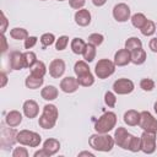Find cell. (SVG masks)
Masks as SVG:
<instances>
[{
    "label": "cell",
    "instance_id": "6da1fadb",
    "mask_svg": "<svg viewBox=\"0 0 157 157\" xmlns=\"http://www.w3.org/2000/svg\"><path fill=\"white\" fill-rule=\"evenodd\" d=\"M88 144H90V146H91L93 150H96V151L109 152V151L113 148L115 141H114V137H112L110 135L96 132V134H93V135L90 136Z\"/></svg>",
    "mask_w": 157,
    "mask_h": 157
},
{
    "label": "cell",
    "instance_id": "7a4b0ae2",
    "mask_svg": "<svg viewBox=\"0 0 157 157\" xmlns=\"http://www.w3.org/2000/svg\"><path fill=\"white\" fill-rule=\"evenodd\" d=\"M58 117H59L58 108L54 104H45L43 107V112L42 115L39 117L38 124L43 129H53L56 124Z\"/></svg>",
    "mask_w": 157,
    "mask_h": 157
},
{
    "label": "cell",
    "instance_id": "3957f363",
    "mask_svg": "<svg viewBox=\"0 0 157 157\" xmlns=\"http://www.w3.org/2000/svg\"><path fill=\"white\" fill-rule=\"evenodd\" d=\"M117 125V114L114 112H107L98 118L94 123V130L99 134H108Z\"/></svg>",
    "mask_w": 157,
    "mask_h": 157
},
{
    "label": "cell",
    "instance_id": "277c9868",
    "mask_svg": "<svg viewBox=\"0 0 157 157\" xmlns=\"http://www.w3.org/2000/svg\"><path fill=\"white\" fill-rule=\"evenodd\" d=\"M17 142L23 145V146L37 147L42 142V137L38 132L25 129V130H21L17 132Z\"/></svg>",
    "mask_w": 157,
    "mask_h": 157
},
{
    "label": "cell",
    "instance_id": "5b68a950",
    "mask_svg": "<svg viewBox=\"0 0 157 157\" xmlns=\"http://www.w3.org/2000/svg\"><path fill=\"white\" fill-rule=\"evenodd\" d=\"M114 71H115V64H114V61H112L109 59L98 60V63L96 64V67H94V74L101 80L109 77L110 75L114 74Z\"/></svg>",
    "mask_w": 157,
    "mask_h": 157
},
{
    "label": "cell",
    "instance_id": "8992f818",
    "mask_svg": "<svg viewBox=\"0 0 157 157\" xmlns=\"http://www.w3.org/2000/svg\"><path fill=\"white\" fill-rule=\"evenodd\" d=\"M139 126L144 131H150V132H157V119L147 110H144L140 113V121Z\"/></svg>",
    "mask_w": 157,
    "mask_h": 157
},
{
    "label": "cell",
    "instance_id": "52a82bcc",
    "mask_svg": "<svg viewBox=\"0 0 157 157\" xmlns=\"http://www.w3.org/2000/svg\"><path fill=\"white\" fill-rule=\"evenodd\" d=\"M141 151L151 155L156 151V132L144 131L141 135Z\"/></svg>",
    "mask_w": 157,
    "mask_h": 157
},
{
    "label": "cell",
    "instance_id": "ba28073f",
    "mask_svg": "<svg viewBox=\"0 0 157 157\" xmlns=\"http://www.w3.org/2000/svg\"><path fill=\"white\" fill-rule=\"evenodd\" d=\"M17 141V132L13 129L9 128H2L1 129V135H0V144L2 148H9L12 147L13 144Z\"/></svg>",
    "mask_w": 157,
    "mask_h": 157
},
{
    "label": "cell",
    "instance_id": "9c48e42d",
    "mask_svg": "<svg viewBox=\"0 0 157 157\" xmlns=\"http://www.w3.org/2000/svg\"><path fill=\"white\" fill-rule=\"evenodd\" d=\"M135 85L129 78H118L113 83V91L118 94H129L134 91Z\"/></svg>",
    "mask_w": 157,
    "mask_h": 157
},
{
    "label": "cell",
    "instance_id": "30bf717a",
    "mask_svg": "<svg viewBox=\"0 0 157 157\" xmlns=\"http://www.w3.org/2000/svg\"><path fill=\"white\" fill-rule=\"evenodd\" d=\"M131 136H132V135H131L125 128L119 126V128L115 130V132H114V141H115V144H117L119 147H121V148H124V150H128Z\"/></svg>",
    "mask_w": 157,
    "mask_h": 157
},
{
    "label": "cell",
    "instance_id": "8fae6325",
    "mask_svg": "<svg viewBox=\"0 0 157 157\" xmlns=\"http://www.w3.org/2000/svg\"><path fill=\"white\" fill-rule=\"evenodd\" d=\"M113 17L118 22H125V21H128L130 18V7L126 4H124V2L117 4L113 7Z\"/></svg>",
    "mask_w": 157,
    "mask_h": 157
},
{
    "label": "cell",
    "instance_id": "7c38bea8",
    "mask_svg": "<svg viewBox=\"0 0 157 157\" xmlns=\"http://www.w3.org/2000/svg\"><path fill=\"white\" fill-rule=\"evenodd\" d=\"M65 72V63L61 59H54L49 64V75L53 78H59Z\"/></svg>",
    "mask_w": 157,
    "mask_h": 157
},
{
    "label": "cell",
    "instance_id": "4fadbf2b",
    "mask_svg": "<svg viewBox=\"0 0 157 157\" xmlns=\"http://www.w3.org/2000/svg\"><path fill=\"white\" fill-rule=\"evenodd\" d=\"M78 86H80V83H78L77 78L71 77V76H67V77H65V78H63L60 81V88L65 93H74V92H76L78 90Z\"/></svg>",
    "mask_w": 157,
    "mask_h": 157
},
{
    "label": "cell",
    "instance_id": "5bb4252c",
    "mask_svg": "<svg viewBox=\"0 0 157 157\" xmlns=\"http://www.w3.org/2000/svg\"><path fill=\"white\" fill-rule=\"evenodd\" d=\"M129 63H131V52L126 48L119 49L114 54V64L115 66H125Z\"/></svg>",
    "mask_w": 157,
    "mask_h": 157
},
{
    "label": "cell",
    "instance_id": "9a60e30c",
    "mask_svg": "<svg viewBox=\"0 0 157 157\" xmlns=\"http://www.w3.org/2000/svg\"><path fill=\"white\" fill-rule=\"evenodd\" d=\"M22 109H23V114L28 118V119H33L38 115L39 113V107H38V103L33 99H27L25 101L23 105H22Z\"/></svg>",
    "mask_w": 157,
    "mask_h": 157
},
{
    "label": "cell",
    "instance_id": "2e32d148",
    "mask_svg": "<svg viewBox=\"0 0 157 157\" xmlns=\"http://www.w3.org/2000/svg\"><path fill=\"white\" fill-rule=\"evenodd\" d=\"M75 22L81 26V27H86L91 23V13L88 10L86 9H80L76 11L75 13Z\"/></svg>",
    "mask_w": 157,
    "mask_h": 157
},
{
    "label": "cell",
    "instance_id": "e0dca14e",
    "mask_svg": "<svg viewBox=\"0 0 157 157\" xmlns=\"http://www.w3.org/2000/svg\"><path fill=\"white\" fill-rule=\"evenodd\" d=\"M43 150L47 152V155L49 157L53 156V155H55L60 150V142H59V140L58 139H54V137L47 139L43 142Z\"/></svg>",
    "mask_w": 157,
    "mask_h": 157
},
{
    "label": "cell",
    "instance_id": "ac0fdd59",
    "mask_svg": "<svg viewBox=\"0 0 157 157\" xmlns=\"http://www.w3.org/2000/svg\"><path fill=\"white\" fill-rule=\"evenodd\" d=\"M10 66L12 70H21L25 67L23 53L21 52H12L10 54Z\"/></svg>",
    "mask_w": 157,
    "mask_h": 157
},
{
    "label": "cell",
    "instance_id": "d6986e66",
    "mask_svg": "<svg viewBox=\"0 0 157 157\" xmlns=\"http://www.w3.org/2000/svg\"><path fill=\"white\" fill-rule=\"evenodd\" d=\"M5 123L10 128L18 126L22 123V114L18 110H10L5 117Z\"/></svg>",
    "mask_w": 157,
    "mask_h": 157
},
{
    "label": "cell",
    "instance_id": "ffe728a7",
    "mask_svg": "<svg viewBox=\"0 0 157 157\" xmlns=\"http://www.w3.org/2000/svg\"><path fill=\"white\" fill-rule=\"evenodd\" d=\"M140 121V113L135 109H130L128 112H125L124 114V123L128 124L129 126H135L139 125Z\"/></svg>",
    "mask_w": 157,
    "mask_h": 157
},
{
    "label": "cell",
    "instance_id": "44dd1931",
    "mask_svg": "<svg viewBox=\"0 0 157 157\" xmlns=\"http://www.w3.org/2000/svg\"><path fill=\"white\" fill-rule=\"evenodd\" d=\"M58 88L53 85H48L40 91V96L45 101H54L55 98H58Z\"/></svg>",
    "mask_w": 157,
    "mask_h": 157
},
{
    "label": "cell",
    "instance_id": "7402d4cb",
    "mask_svg": "<svg viewBox=\"0 0 157 157\" xmlns=\"http://www.w3.org/2000/svg\"><path fill=\"white\" fill-rule=\"evenodd\" d=\"M44 82V78L43 77H38V76H34L32 74H29L27 77H26V81H25V85L27 88L29 90H37L39 88Z\"/></svg>",
    "mask_w": 157,
    "mask_h": 157
},
{
    "label": "cell",
    "instance_id": "603a6c76",
    "mask_svg": "<svg viewBox=\"0 0 157 157\" xmlns=\"http://www.w3.org/2000/svg\"><path fill=\"white\" fill-rule=\"evenodd\" d=\"M146 61V52L142 48L135 49L131 52V63L135 65H141Z\"/></svg>",
    "mask_w": 157,
    "mask_h": 157
},
{
    "label": "cell",
    "instance_id": "cb8c5ba5",
    "mask_svg": "<svg viewBox=\"0 0 157 157\" xmlns=\"http://www.w3.org/2000/svg\"><path fill=\"white\" fill-rule=\"evenodd\" d=\"M86 44L87 43H85V40L83 39H81V38H74L72 40H71V50H72V53H75V54H82L83 53V50H85V47H86Z\"/></svg>",
    "mask_w": 157,
    "mask_h": 157
},
{
    "label": "cell",
    "instance_id": "d4e9b609",
    "mask_svg": "<svg viewBox=\"0 0 157 157\" xmlns=\"http://www.w3.org/2000/svg\"><path fill=\"white\" fill-rule=\"evenodd\" d=\"M82 56H83V60L87 63L93 61V59L96 58V47L91 43H87L85 47V50L82 53Z\"/></svg>",
    "mask_w": 157,
    "mask_h": 157
},
{
    "label": "cell",
    "instance_id": "484cf974",
    "mask_svg": "<svg viewBox=\"0 0 157 157\" xmlns=\"http://www.w3.org/2000/svg\"><path fill=\"white\" fill-rule=\"evenodd\" d=\"M47 72V66L43 61H39L37 60V63L31 67V74L34 75V76H38V77H44Z\"/></svg>",
    "mask_w": 157,
    "mask_h": 157
},
{
    "label": "cell",
    "instance_id": "4316f807",
    "mask_svg": "<svg viewBox=\"0 0 157 157\" xmlns=\"http://www.w3.org/2000/svg\"><path fill=\"white\" fill-rule=\"evenodd\" d=\"M10 36H11V38H13L16 40H25L28 37V32L25 28L15 27V28H12L10 31Z\"/></svg>",
    "mask_w": 157,
    "mask_h": 157
},
{
    "label": "cell",
    "instance_id": "83f0119b",
    "mask_svg": "<svg viewBox=\"0 0 157 157\" xmlns=\"http://www.w3.org/2000/svg\"><path fill=\"white\" fill-rule=\"evenodd\" d=\"M74 72L76 74V76H81V75H85V74L91 72L90 71V67L87 65V61H85V60L76 61L75 63V66H74Z\"/></svg>",
    "mask_w": 157,
    "mask_h": 157
},
{
    "label": "cell",
    "instance_id": "f1b7e54d",
    "mask_svg": "<svg viewBox=\"0 0 157 157\" xmlns=\"http://www.w3.org/2000/svg\"><path fill=\"white\" fill-rule=\"evenodd\" d=\"M125 48L130 52L135 50V49H139V48H142V42L137 38V37H130L126 39L125 42Z\"/></svg>",
    "mask_w": 157,
    "mask_h": 157
},
{
    "label": "cell",
    "instance_id": "f546056e",
    "mask_svg": "<svg viewBox=\"0 0 157 157\" xmlns=\"http://www.w3.org/2000/svg\"><path fill=\"white\" fill-rule=\"evenodd\" d=\"M140 31H141V33H142L144 36H146V37L152 36V34L156 32V25H155L153 21L147 20V21L145 22V25L140 28Z\"/></svg>",
    "mask_w": 157,
    "mask_h": 157
},
{
    "label": "cell",
    "instance_id": "4dcf8cb0",
    "mask_svg": "<svg viewBox=\"0 0 157 157\" xmlns=\"http://www.w3.org/2000/svg\"><path fill=\"white\" fill-rule=\"evenodd\" d=\"M77 81L80 83V86H83V87H90L94 83V77L91 72L88 74H85V75H81V76H77Z\"/></svg>",
    "mask_w": 157,
    "mask_h": 157
},
{
    "label": "cell",
    "instance_id": "1f68e13d",
    "mask_svg": "<svg viewBox=\"0 0 157 157\" xmlns=\"http://www.w3.org/2000/svg\"><path fill=\"white\" fill-rule=\"evenodd\" d=\"M146 21H147L146 16L144 13H141V12H137V13H135V15L131 16V23H132V26L136 27V28H139V29L145 25Z\"/></svg>",
    "mask_w": 157,
    "mask_h": 157
},
{
    "label": "cell",
    "instance_id": "d6a6232c",
    "mask_svg": "<svg viewBox=\"0 0 157 157\" xmlns=\"http://www.w3.org/2000/svg\"><path fill=\"white\" fill-rule=\"evenodd\" d=\"M23 60H25V67L31 69L37 63V55H36V53L28 50V52L23 53Z\"/></svg>",
    "mask_w": 157,
    "mask_h": 157
},
{
    "label": "cell",
    "instance_id": "836d02e7",
    "mask_svg": "<svg viewBox=\"0 0 157 157\" xmlns=\"http://www.w3.org/2000/svg\"><path fill=\"white\" fill-rule=\"evenodd\" d=\"M128 150L131 151V152H137V151H140V150H141V139L132 135L131 139H130Z\"/></svg>",
    "mask_w": 157,
    "mask_h": 157
},
{
    "label": "cell",
    "instance_id": "e575fe53",
    "mask_svg": "<svg viewBox=\"0 0 157 157\" xmlns=\"http://www.w3.org/2000/svg\"><path fill=\"white\" fill-rule=\"evenodd\" d=\"M103 40H104V37L101 33H92V34L88 36V43L93 44L94 47L101 45L103 43Z\"/></svg>",
    "mask_w": 157,
    "mask_h": 157
},
{
    "label": "cell",
    "instance_id": "d590c367",
    "mask_svg": "<svg viewBox=\"0 0 157 157\" xmlns=\"http://www.w3.org/2000/svg\"><path fill=\"white\" fill-rule=\"evenodd\" d=\"M55 40H56V39H55V36H54L53 33H44V34H42V37H40V43H42V45H44V47L52 45Z\"/></svg>",
    "mask_w": 157,
    "mask_h": 157
},
{
    "label": "cell",
    "instance_id": "8d00e7d4",
    "mask_svg": "<svg viewBox=\"0 0 157 157\" xmlns=\"http://www.w3.org/2000/svg\"><path fill=\"white\" fill-rule=\"evenodd\" d=\"M69 44V37L67 36H61L55 40V49L56 50H64Z\"/></svg>",
    "mask_w": 157,
    "mask_h": 157
},
{
    "label": "cell",
    "instance_id": "74e56055",
    "mask_svg": "<svg viewBox=\"0 0 157 157\" xmlns=\"http://www.w3.org/2000/svg\"><path fill=\"white\" fill-rule=\"evenodd\" d=\"M140 87H141L144 91L150 92V91H152V90L155 88V81L151 80V78H142V80L140 81Z\"/></svg>",
    "mask_w": 157,
    "mask_h": 157
},
{
    "label": "cell",
    "instance_id": "f35d334b",
    "mask_svg": "<svg viewBox=\"0 0 157 157\" xmlns=\"http://www.w3.org/2000/svg\"><path fill=\"white\" fill-rule=\"evenodd\" d=\"M104 102H105V104L108 107H112L113 108L117 104V97H115V94L113 92H110V91L105 92V94H104Z\"/></svg>",
    "mask_w": 157,
    "mask_h": 157
},
{
    "label": "cell",
    "instance_id": "ab89813d",
    "mask_svg": "<svg viewBox=\"0 0 157 157\" xmlns=\"http://www.w3.org/2000/svg\"><path fill=\"white\" fill-rule=\"evenodd\" d=\"M12 157H28V151L26 147H16L12 151Z\"/></svg>",
    "mask_w": 157,
    "mask_h": 157
},
{
    "label": "cell",
    "instance_id": "60d3db41",
    "mask_svg": "<svg viewBox=\"0 0 157 157\" xmlns=\"http://www.w3.org/2000/svg\"><path fill=\"white\" fill-rule=\"evenodd\" d=\"M37 40H38V38L37 37H34V36H28L26 39H25V48L26 49H31V48H33L36 44H37Z\"/></svg>",
    "mask_w": 157,
    "mask_h": 157
},
{
    "label": "cell",
    "instance_id": "b9f144b4",
    "mask_svg": "<svg viewBox=\"0 0 157 157\" xmlns=\"http://www.w3.org/2000/svg\"><path fill=\"white\" fill-rule=\"evenodd\" d=\"M85 2H86V0H69L70 6H71L72 9H75V10L82 9V7L85 6Z\"/></svg>",
    "mask_w": 157,
    "mask_h": 157
},
{
    "label": "cell",
    "instance_id": "7bdbcfd3",
    "mask_svg": "<svg viewBox=\"0 0 157 157\" xmlns=\"http://www.w3.org/2000/svg\"><path fill=\"white\" fill-rule=\"evenodd\" d=\"M1 22H2V25H1L0 29H1V34H4L6 32V27H7V23H9V21H7V18H6L4 12H1Z\"/></svg>",
    "mask_w": 157,
    "mask_h": 157
},
{
    "label": "cell",
    "instance_id": "ee69618b",
    "mask_svg": "<svg viewBox=\"0 0 157 157\" xmlns=\"http://www.w3.org/2000/svg\"><path fill=\"white\" fill-rule=\"evenodd\" d=\"M148 47L153 53H157V38H152L148 43Z\"/></svg>",
    "mask_w": 157,
    "mask_h": 157
},
{
    "label": "cell",
    "instance_id": "f6af8a7d",
    "mask_svg": "<svg viewBox=\"0 0 157 157\" xmlns=\"http://www.w3.org/2000/svg\"><path fill=\"white\" fill-rule=\"evenodd\" d=\"M1 43H2V47H1V53H5L7 50V39L4 34H1Z\"/></svg>",
    "mask_w": 157,
    "mask_h": 157
},
{
    "label": "cell",
    "instance_id": "bcb514c9",
    "mask_svg": "<svg viewBox=\"0 0 157 157\" xmlns=\"http://www.w3.org/2000/svg\"><path fill=\"white\" fill-rule=\"evenodd\" d=\"M34 157H49L48 155H47V152L42 148V150H39V151H37V152H34V155H33Z\"/></svg>",
    "mask_w": 157,
    "mask_h": 157
},
{
    "label": "cell",
    "instance_id": "7dc6e473",
    "mask_svg": "<svg viewBox=\"0 0 157 157\" xmlns=\"http://www.w3.org/2000/svg\"><path fill=\"white\" fill-rule=\"evenodd\" d=\"M7 82V76L5 72H1V87H5Z\"/></svg>",
    "mask_w": 157,
    "mask_h": 157
},
{
    "label": "cell",
    "instance_id": "c3c4849f",
    "mask_svg": "<svg viewBox=\"0 0 157 157\" xmlns=\"http://www.w3.org/2000/svg\"><path fill=\"white\" fill-rule=\"evenodd\" d=\"M92 2H93V5L94 6H103L105 2H107V0H92Z\"/></svg>",
    "mask_w": 157,
    "mask_h": 157
},
{
    "label": "cell",
    "instance_id": "681fc988",
    "mask_svg": "<svg viewBox=\"0 0 157 157\" xmlns=\"http://www.w3.org/2000/svg\"><path fill=\"white\" fill-rule=\"evenodd\" d=\"M82 156H90V157H93L94 155L92 152H88V151H82L78 153V157H82Z\"/></svg>",
    "mask_w": 157,
    "mask_h": 157
},
{
    "label": "cell",
    "instance_id": "f907efd6",
    "mask_svg": "<svg viewBox=\"0 0 157 157\" xmlns=\"http://www.w3.org/2000/svg\"><path fill=\"white\" fill-rule=\"evenodd\" d=\"M153 109H155V112H156V114H157V102H155V104H153Z\"/></svg>",
    "mask_w": 157,
    "mask_h": 157
},
{
    "label": "cell",
    "instance_id": "816d5d0a",
    "mask_svg": "<svg viewBox=\"0 0 157 157\" xmlns=\"http://www.w3.org/2000/svg\"><path fill=\"white\" fill-rule=\"evenodd\" d=\"M58 1H64V0H58Z\"/></svg>",
    "mask_w": 157,
    "mask_h": 157
},
{
    "label": "cell",
    "instance_id": "f5cc1de1",
    "mask_svg": "<svg viewBox=\"0 0 157 157\" xmlns=\"http://www.w3.org/2000/svg\"><path fill=\"white\" fill-rule=\"evenodd\" d=\"M40 1H45V0H40Z\"/></svg>",
    "mask_w": 157,
    "mask_h": 157
}]
</instances>
